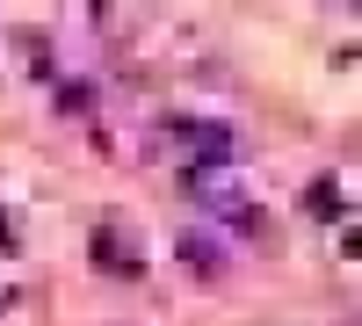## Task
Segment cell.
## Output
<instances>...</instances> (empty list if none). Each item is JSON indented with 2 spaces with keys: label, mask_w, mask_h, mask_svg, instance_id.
Here are the masks:
<instances>
[{
  "label": "cell",
  "mask_w": 362,
  "mask_h": 326,
  "mask_svg": "<svg viewBox=\"0 0 362 326\" xmlns=\"http://www.w3.org/2000/svg\"><path fill=\"white\" fill-rule=\"evenodd\" d=\"M8 240H15V232H8V225H0V247H8Z\"/></svg>",
  "instance_id": "6da1fadb"
}]
</instances>
